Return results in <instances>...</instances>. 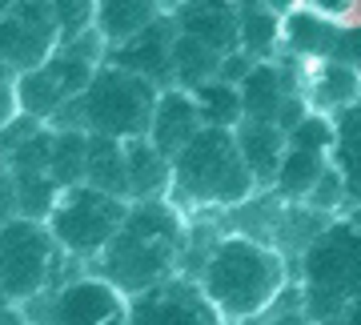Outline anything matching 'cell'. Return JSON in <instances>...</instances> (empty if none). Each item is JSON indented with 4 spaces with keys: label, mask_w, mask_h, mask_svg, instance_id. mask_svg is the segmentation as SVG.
Returning a JSON list of instances; mask_svg holds the SVG:
<instances>
[{
    "label": "cell",
    "mask_w": 361,
    "mask_h": 325,
    "mask_svg": "<svg viewBox=\"0 0 361 325\" xmlns=\"http://www.w3.org/2000/svg\"><path fill=\"white\" fill-rule=\"evenodd\" d=\"M180 253H185V221L169 205V197L153 201H129V217L113 233L101 253V269L121 293H145L177 277Z\"/></svg>",
    "instance_id": "1"
},
{
    "label": "cell",
    "mask_w": 361,
    "mask_h": 325,
    "mask_svg": "<svg viewBox=\"0 0 361 325\" xmlns=\"http://www.w3.org/2000/svg\"><path fill=\"white\" fill-rule=\"evenodd\" d=\"M201 289L225 321H249L281 298L285 261L253 237H225L201 265Z\"/></svg>",
    "instance_id": "2"
},
{
    "label": "cell",
    "mask_w": 361,
    "mask_h": 325,
    "mask_svg": "<svg viewBox=\"0 0 361 325\" xmlns=\"http://www.w3.org/2000/svg\"><path fill=\"white\" fill-rule=\"evenodd\" d=\"M157 101H161V85L133 68H121L113 61H104L97 68V77L89 80V89L80 92L77 101H68L49 125L65 129V125H77V129L89 133H104V137H141L153 125Z\"/></svg>",
    "instance_id": "3"
},
{
    "label": "cell",
    "mask_w": 361,
    "mask_h": 325,
    "mask_svg": "<svg viewBox=\"0 0 361 325\" xmlns=\"http://www.w3.org/2000/svg\"><path fill=\"white\" fill-rule=\"evenodd\" d=\"M261 185L241 157L237 133L205 125L173 157V197L189 205H245Z\"/></svg>",
    "instance_id": "4"
},
{
    "label": "cell",
    "mask_w": 361,
    "mask_h": 325,
    "mask_svg": "<svg viewBox=\"0 0 361 325\" xmlns=\"http://www.w3.org/2000/svg\"><path fill=\"white\" fill-rule=\"evenodd\" d=\"M361 293V229L334 221L305 245V313L313 321H341L349 298Z\"/></svg>",
    "instance_id": "5"
},
{
    "label": "cell",
    "mask_w": 361,
    "mask_h": 325,
    "mask_svg": "<svg viewBox=\"0 0 361 325\" xmlns=\"http://www.w3.org/2000/svg\"><path fill=\"white\" fill-rule=\"evenodd\" d=\"M104 49L109 44H104V37L97 28L85 32V37L65 40L40 68H28V73L16 77L20 109L32 113V117H40V121H52L68 101H77L80 92L89 89V80L104 65Z\"/></svg>",
    "instance_id": "6"
},
{
    "label": "cell",
    "mask_w": 361,
    "mask_h": 325,
    "mask_svg": "<svg viewBox=\"0 0 361 325\" xmlns=\"http://www.w3.org/2000/svg\"><path fill=\"white\" fill-rule=\"evenodd\" d=\"M61 241L52 237L49 221L13 217L0 225V289L13 305L32 301L52 286V274L61 265Z\"/></svg>",
    "instance_id": "7"
},
{
    "label": "cell",
    "mask_w": 361,
    "mask_h": 325,
    "mask_svg": "<svg viewBox=\"0 0 361 325\" xmlns=\"http://www.w3.org/2000/svg\"><path fill=\"white\" fill-rule=\"evenodd\" d=\"M129 217V201L116 193H104L97 185H73L61 193L56 209L49 213V229L61 241L68 257H101L104 245L113 241V233Z\"/></svg>",
    "instance_id": "8"
},
{
    "label": "cell",
    "mask_w": 361,
    "mask_h": 325,
    "mask_svg": "<svg viewBox=\"0 0 361 325\" xmlns=\"http://www.w3.org/2000/svg\"><path fill=\"white\" fill-rule=\"evenodd\" d=\"M61 44L65 32L56 25L52 0H16L8 13H0V65L13 77L40 68Z\"/></svg>",
    "instance_id": "9"
},
{
    "label": "cell",
    "mask_w": 361,
    "mask_h": 325,
    "mask_svg": "<svg viewBox=\"0 0 361 325\" xmlns=\"http://www.w3.org/2000/svg\"><path fill=\"white\" fill-rule=\"evenodd\" d=\"M129 321H141V325H213V321H225V317L205 298L201 281L189 286L185 277H169V281L145 289V293H137L129 301Z\"/></svg>",
    "instance_id": "10"
},
{
    "label": "cell",
    "mask_w": 361,
    "mask_h": 325,
    "mask_svg": "<svg viewBox=\"0 0 361 325\" xmlns=\"http://www.w3.org/2000/svg\"><path fill=\"white\" fill-rule=\"evenodd\" d=\"M44 321H56V325L129 321V293H121L109 277H77V281L61 286V293L49 301Z\"/></svg>",
    "instance_id": "11"
},
{
    "label": "cell",
    "mask_w": 361,
    "mask_h": 325,
    "mask_svg": "<svg viewBox=\"0 0 361 325\" xmlns=\"http://www.w3.org/2000/svg\"><path fill=\"white\" fill-rule=\"evenodd\" d=\"M173 37H177V20H173V13H161L153 25H145L129 40L109 44L104 61H113L121 68H133V73L157 80L161 89H169L173 85Z\"/></svg>",
    "instance_id": "12"
},
{
    "label": "cell",
    "mask_w": 361,
    "mask_h": 325,
    "mask_svg": "<svg viewBox=\"0 0 361 325\" xmlns=\"http://www.w3.org/2000/svg\"><path fill=\"white\" fill-rule=\"evenodd\" d=\"M201 129H205V117H201V109H197L193 89H180V85L161 89L153 125H149V137H153L157 149L169 153V157H177Z\"/></svg>",
    "instance_id": "13"
},
{
    "label": "cell",
    "mask_w": 361,
    "mask_h": 325,
    "mask_svg": "<svg viewBox=\"0 0 361 325\" xmlns=\"http://www.w3.org/2000/svg\"><path fill=\"white\" fill-rule=\"evenodd\" d=\"M180 32L209 40L217 52L241 49V25H237V0H185L173 8Z\"/></svg>",
    "instance_id": "14"
},
{
    "label": "cell",
    "mask_w": 361,
    "mask_h": 325,
    "mask_svg": "<svg viewBox=\"0 0 361 325\" xmlns=\"http://www.w3.org/2000/svg\"><path fill=\"white\" fill-rule=\"evenodd\" d=\"M241 104H245V117H257V121H281L285 104L297 97L293 89V77L289 68L273 65V61H257L241 77Z\"/></svg>",
    "instance_id": "15"
},
{
    "label": "cell",
    "mask_w": 361,
    "mask_h": 325,
    "mask_svg": "<svg viewBox=\"0 0 361 325\" xmlns=\"http://www.w3.org/2000/svg\"><path fill=\"white\" fill-rule=\"evenodd\" d=\"M237 133V145H241V157L253 169L257 185H273L277 181V169H281V157L289 149V133L277 125V121H257V117H241L233 125Z\"/></svg>",
    "instance_id": "16"
},
{
    "label": "cell",
    "mask_w": 361,
    "mask_h": 325,
    "mask_svg": "<svg viewBox=\"0 0 361 325\" xmlns=\"http://www.w3.org/2000/svg\"><path fill=\"white\" fill-rule=\"evenodd\" d=\"M129 157V189L133 201H153V197H173V157L161 153L149 133L125 141Z\"/></svg>",
    "instance_id": "17"
},
{
    "label": "cell",
    "mask_w": 361,
    "mask_h": 325,
    "mask_svg": "<svg viewBox=\"0 0 361 325\" xmlns=\"http://www.w3.org/2000/svg\"><path fill=\"white\" fill-rule=\"evenodd\" d=\"M85 181L97 185V189H104V193H116V197H125V201H133V189H129V157H125V141H121V137L92 133Z\"/></svg>",
    "instance_id": "18"
},
{
    "label": "cell",
    "mask_w": 361,
    "mask_h": 325,
    "mask_svg": "<svg viewBox=\"0 0 361 325\" xmlns=\"http://www.w3.org/2000/svg\"><path fill=\"white\" fill-rule=\"evenodd\" d=\"M221 65H225V52H217L209 40L177 28V37H173V85L197 89V85L221 77Z\"/></svg>",
    "instance_id": "19"
},
{
    "label": "cell",
    "mask_w": 361,
    "mask_h": 325,
    "mask_svg": "<svg viewBox=\"0 0 361 325\" xmlns=\"http://www.w3.org/2000/svg\"><path fill=\"white\" fill-rule=\"evenodd\" d=\"M325 169H329V153H322V149H305V145L289 141L273 189H277L285 201H305V197L313 193V185L322 181Z\"/></svg>",
    "instance_id": "20"
},
{
    "label": "cell",
    "mask_w": 361,
    "mask_h": 325,
    "mask_svg": "<svg viewBox=\"0 0 361 325\" xmlns=\"http://www.w3.org/2000/svg\"><path fill=\"white\" fill-rule=\"evenodd\" d=\"M165 13L161 0H101L97 4V32L104 37V44H121L133 32H141L145 25H153Z\"/></svg>",
    "instance_id": "21"
},
{
    "label": "cell",
    "mask_w": 361,
    "mask_h": 325,
    "mask_svg": "<svg viewBox=\"0 0 361 325\" xmlns=\"http://www.w3.org/2000/svg\"><path fill=\"white\" fill-rule=\"evenodd\" d=\"M89 129H77V125H65L56 129L52 125V161L49 173L61 181V189H73V185H85V169H89Z\"/></svg>",
    "instance_id": "22"
},
{
    "label": "cell",
    "mask_w": 361,
    "mask_h": 325,
    "mask_svg": "<svg viewBox=\"0 0 361 325\" xmlns=\"http://www.w3.org/2000/svg\"><path fill=\"white\" fill-rule=\"evenodd\" d=\"M237 25H241V49L253 56H269L277 49V40L285 37L281 13L269 8L265 0H237Z\"/></svg>",
    "instance_id": "23"
},
{
    "label": "cell",
    "mask_w": 361,
    "mask_h": 325,
    "mask_svg": "<svg viewBox=\"0 0 361 325\" xmlns=\"http://www.w3.org/2000/svg\"><path fill=\"white\" fill-rule=\"evenodd\" d=\"M13 169V165H8ZM16 177V217H32V221H49V213L61 201V181L49 169H13Z\"/></svg>",
    "instance_id": "24"
},
{
    "label": "cell",
    "mask_w": 361,
    "mask_h": 325,
    "mask_svg": "<svg viewBox=\"0 0 361 325\" xmlns=\"http://www.w3.org/2000/svg\"><path fill=\"white\" fill-rule=\"evenodd\" d=\"M334 165L341 169L345 177V189L349 197L361 201V97L349 109H341L337 117V141H334Z\"/></svg>",
    "instance_id": "25"
},
{
    "label": "cell",
    "mask_w": 361,
    "mask_h": 325,
    "mask_svg": "<svg viewBox=\"0 0 361 325\" xmlns=\"http://www.w3.org/2000/svg\"><path fill=\"white\" fill-rule=\"evenodd\" d=\"M337 32L341 28L334 20H325L322 13H289L285 20V40L289 49L301 52V56H317V61H329L337 44Z\"/></svg>",
    "instance_id": "26"
},
{
    "label": "cell",
    "mask_w": 361,
    "mask_h": 325,
    "mask_svg": "<svg viewBox=\"0 0 361 325\" xmlns=\"http://www.w3.org/2000/svg\"><path fill=\"white\" fill-rule=\"evenodd\" d=\"M197 97V109H201V117L205 125H221V129H233L237 121L245 117V104H241V89L225 77H213L205 85H197L193 89Z\"/></svg>",
    "instance_id": "27"
},
{
    "label": "cell",
    "mask_w": 361,
    "mask_h": 325,
    "mask_svg": "<svg viewBox=\"0 0 361 325\" xmlns=\"http://www.w3.org/2000/svg\"><path fill=\"white\" fill-rule=\"evenodd\" d=\"M313 97L325 109H349L361 97V68L329 56L322 65V73H317V80H313Z\"/></svg>",
    "instance_id": "28"
},
{
    "label": "cell",
    "mask_w": 361,
    "mask_h": 325,
    "mask_svg": "<svg viewBox=\"0 0 361 325\" xmlns=\"http://www.w3.org/2000/svg\"><path fill=\"white\" fill-rule=\"evenodd\" d=\"M97 4L101 0H52V13H56V25L65 32V40L85 37L97 28Z\"/></svg>",
    "instance_id": "29"
},
{
    "label": "cell",
    "mask_w": 361,
    "mask_h": 325,
    "mask_svg": "<svg viewBox=\"0 0 361 325\" xmlns=\"http://www.w3.org/2000/svg\"><path fill=\"white\" fill-rule=\"evenodd\" d=\"M289 141L305 145V149H322V153L334 157V141H337V125L334 121L317 117V113H305L297 129H289Z\"/></svg>",
    "instance_id": "30"
},
{
    "label": "cell",
    "mask_w": 361,
    "mask_h": 325,
    "mask_svg": "<svg viewBox=\"0 0 361 325\" xmlns=\"http://www.w3.org/2000/svg\"><path fill=\"white\" fill-rule=\"evenodd\" d=\"M40 125H44L40 117H32V113H25V109H20V113H16L4 129H0V161H8V157H13L16 149H20V145H25L28 137L40 129Z\"/></svg>",
    "instance_id": "31"
},
{
    "label": "cell",
    "mask_w": 361,
    "mask_h": 325,
    "mask_svg": "<svg viewBox=\"0 0 361 325\" xmlns=\"http://www.w3.org/2000/svg\"><path fill=\"white\" fill-rule=\"evenodd\" d=\"M345 193H349V189H345V177H341V169H337V165H329V169L322 173V181L313 185V193L305 197V205H313V209H334Z\"/></svg>",
    "instance_id": "32"
},
{
    "label": "cell",
    "mask_w": 361,
    "mask_h": 325,
    "mask_svg": "<svg viewBox=\"0 0 361 325\" xmlns=\"http://www.w3.org/2000/svg\"><path fill=\"white\" fill-rule=\"evenodd\" d=\"M334 61H345V65L361 68V25H349V28H341V32H337Z\"/></svg>",
    "instance_id": "33"
},
{
    "label": "cell",
    "mask_w": 361,
    "mask_h": 325,
    "mask_svg": "<svg viewBox=\"0 0 361 325\" xmlns=\"http://www.w3.org/2000/svg\"><path fill=\"white\" fill-rule=\"evenodd\" d=\"M20 113V97H16V77L0 65V129Z\"/></svg>",
    "instance_id": "34"
},
{
    "label": "cell",
    "mask_w": 361,
    "mask_h": 325,
    "mask_svg": "<svg viewBox=\"0 0 361 325\" xmlns=\"http://www.w3.org/2000/svg\"><path fill=\"white\" fill-rule=\"evenodd\" d=\"M13 217H16V177H13V169L0 161V225L13 221Z\"/></svg>",
    "instance_id": "35"
},
{
    "label": "cell",
    "mask_w": 361,
    "mask_h": 325,
    "mask_svg": "<svg viewBox=\"0 0 361 325\" xmlns=\"http://www.w3.org/2000/svg\"><path fill=\"white\" fill-rule=\"evenodd\" d=\"M341 321H361V293L345 301V309H341Z\"/></svg>",
    "instance_id": "36"
},
{
    "label": "cell",
    "mask_w": 361,
    "mask_h": 325,
    "mask_svg": "<svg viewBox=\"0 0 361 325\" xmlns=\"http://www.w3.org/2000/svg\"><path fill=\"white\" fill-rule=\"evenodd\" d=\"M317 8H322V13H345L349 0H317Z\"/></svg>",
    "instance_id": "37"
},
{
    "label": "cell",
    "mask_w": 361,
    "mask_h": 325,
    "mask_svg": "<svg viewBox=\"0 0 361 325\" xmlns=\"http://www.w3.org/2000/svg\"><path fill=\"white\" fill-rule=\"evenodd\" d=\"M265 4H269V8H277V13H289V8H293V0H265Z\"/></svg>",
    "instance_id": "38"
},
{
    "label": "cell",
    "mask_w": 361,
    "mask_h": 325,
    "mask_svg": "<svg viewBox=\"0 0 361 325\" xmlns=\"http://www.w3.org/2000/svg\"><path fill=\"white\" fill-rule=\"evenodd\" d=\"M349 221H353V225H357V229H361V201H357V209L349 213Z\"/></svg>",
    "instance_id": "39"
},
{
    "label": "cell",
    "mask_w": 361,
    "mask_h": 325,
    "mask_svg": "<svg viewBox=\"0 0 361 325\" xmlns=\"http://www.w3.org/2000/svg\"><path fill=\"white\" fill-rule=\"evenodd\" d=\"M177 4H185V0H161V8H165V13H173Z\"/></svg>",
    "instance_id": "40"
},
{
    "label": "cell",
    "mask_w": 361,
    "mask_h": 325,
    "mask_svg": "<svg viewBox=\"0 0 361 325\" xmlns=\"http://www.w3.org/2000/svg\"><path fill=\"white\" fill-rule=\"evenodd\" d=\"M16 0H0V13H8V8H13Z\"/></svg>",
    "instance_id": "41"
}]
</instances>
